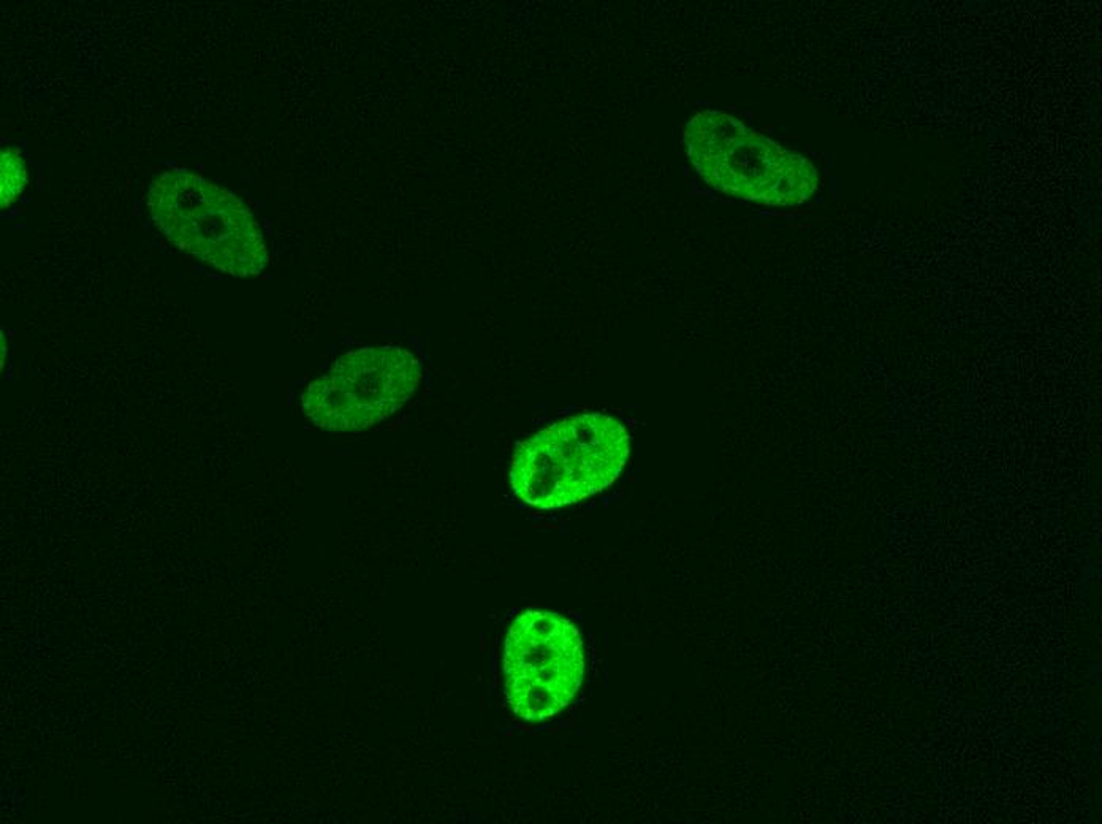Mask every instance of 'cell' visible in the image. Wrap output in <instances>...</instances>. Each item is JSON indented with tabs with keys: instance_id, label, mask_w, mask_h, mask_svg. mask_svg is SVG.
I'll list each match as a JSON object with an SVG mask.
<instances>
[{
	"instance_id": "cell-8",
	"label": "cell",
	"mask_w": 1102,
	"mask_h": 824,
	"mask_svg": "<svg viewBox=\"0 0 1102 824\" xmlns=\"http://www.w3.org/2000/svg\"><path fill=\"white\" fill-rule=\"evenodd\" d=\"M27 793L18 783H2L0 785V804L2 809L12 810L15 813H26Z\"/></svg>"
},
{
	"instance_id": "cell-4",
	"label": "cell",
	"mask_w": 1102,
	"mask_h": 824,
	"mask_svg": "<svg viewBox=\"0 0 1102 824\" xmlns=\"http://www.w3.org/2000/svg\"><path fill=\"white\" fill-rule=\"evenodd\" d=\"M506 696L513 714L544 721L561 714L585 676L582 638L567 618L528 611L510 626L504 645Z\"/></svg>"
},
{
	"instance_id": "cell-1",
	"label": "cell",
	"mask_w": 1102,
	"mask_h": 824,
	"mask_svg": "<svg viewBox=\"0 0 1102 824\" xmlns=\"http://www.w3.org/2000/svg\"><path fill=\"white\" fill-rule=\"evenodd\" d=\"M631 454V435L615 417H567L518 444L510 468L513 492L537 509L563 508L607 489Z\"/></svg>"
},
{
	"instance_id": "cell-2",
	"label": "cell",
	"mask_w": 1102,
	"mask_h": 824,
	"mask_svg": "<svg viewBox=\"0 0 1102 824\" xmlns=\"http://www.w3.org/2000/svg\"><path fill=\"white\" fill-rule=\"evenodd\" d=\"M149 208L171 245L227 275H260L268 265L262 230L246 203L202 176L162 173L152 184Z\"/></svg>"
},
{
	"instance_id": "cell-3",
	"label": "cell",
	"mask_w": 1102,
	"mask_h": 824,
	"mask_svg": "<svg viewBox=\"0 0 1102 824\" xmlns=\"http://www.w3.org/2000/svg\"><path fill=\"white\" fill-rule=\"evenodd\" d=\"M686 154L708 186L767 206L802 205L817 187L813 165L718 110L692 118Z\"/></svg>"
},
{
	"instance_id": "cell-10",
	"label": "cell",
	"mask_w": 1102,
	"mask_h": 824,
	"mask_svg": "<svg viewBox=\"0 0 1102 824\" xmlns=\"http://www.w3.org/2000/svg\"><path fill=\"white\" fill-rule=\"evenodd\" d=\"M1101 737L1093 736L1090 742L1091 761L1101 760Z\"/></svg>"
},
{
	"instance_id": "cell-9",
	"label": "cell",
	"mask_w": 1102,
	"mask_h": 824,
	"mask_svg": "<svg viewBox=\"0 0 1102 824\" xmlns=\"http://www.w3.org/2000/svg\"><path fill=\"white\" fill-rule=\"evenodd\" d=\"M1088 669H1090L1091 682L1099 685V683H1101V658H1093V660L1090 661Z\"/></svg>"
},
{
	"instance_id": "cell-7",
	"label": "cell",
	"mask_w": 1102,
	"mask_h": 824,
	"mask_svg": "<svg viewBox=\"0 0 1102 824\" xmlns=\"http://www.w3.org/2000/svg\"><path fill=\"white\" fill-rule=\"evenodd\" d=\"M23 647L27 660L34 661V663L48 660L51 655V649H53V634H31V636H27V638L24 639Z\"/></svg>"
},
{
	"instance_id": "cell-6",
	"label": "cell",
	"mask_w": 1102,
	"mask_h": 824,
	"mask_svg": "<svg viewBox=\"0 0 1102 824\" xmlns=\"http://www.w3.org/2000/svg\"><path fill=\"white\" fill-rule=\"evenodd\" d=\"M27 184V170L18 149H5L0 157V205H12L23 194Z\"/></svg>"
},
{
	"instance_id": "cell-11",
	"label": "cell",
	"mask_w": 1102,
	"mask_h": 824,
	"mask_svg": "<svg viewBox=\"0 0 1102 824\" xmlns=\"http://www.w3.org/2000/svg\"><path fill=\"white\" fill-rule=\"evenodd\" d=\"M765 132H775V127H765Z\"/></svg>"
},
{
	"instance_id": "cell-5",
	"label": "cell",
	"mask_w": 1102,
	"mask_h": 824,
	"mask_svg": "<svg viewBox=\"0 0 1102 824\" xmlns=\"http://www.w3.org/2000/svg\"><path fill=\"white\" fill-rule=\"evenodd\" d=\"M420 379V362L406 349H358L306 387L301 409L312 424L330 432L363 430L403 408Z\"/></svg>"
}]
</instances>
